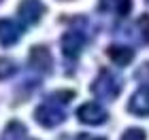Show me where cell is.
Here are the masks:
<instances>
[{"label": "cell", "instance_id": "8992f818", "mask_svg": "<svg viewBox=\"0 0 149 140\" xmlns=\"http://www.w3.org/2000/svg\"><path fill=\"white\" fill-rule=\"evenodd\" d=\"M128 110L139 117L149 115V85H143V87H139L132 93L130 102H128Z\"/></svg>", "mask_w": 149, "mask_h": 140}, {"label": "cell", "instance_id": "6da1fadb", "mask_svg": "<svg viewBox=\"0 0 149 140\" xmlns=\"http://www.w3.org/2000/svg\"><path fill=\"white\" fill-rule=\"evenodd\" d=\"M119 89H121L119 79L109 70H102L98 74V79L92 83V93H96V96L102 98V100H115Z\"/></svg>", "mask_w": 149, "mask_h": 140}, {"label": "cell", "instance_id": "ba28073f", "mask_svg": "<svg viewBox=\"0 0 149 140\" xmlns=\"http://www.w3.org/2000/svg\"><path fill=\"white\" fill-rule=\"evenodd\" d=\"M132 9V0H100V11L126 17Z\"/></svg>", "mask_w": 149, "mask_h": 140}, {"label": "cell", "instance_id": "4fadbf2b", "mask_svg": "<svg viewBox=\"0 0 149 140\" xmlns=\"http://www.w3.org/2000/svg\"><path fill=\"white\" fill-rule=\"evenodd\" d=\"M121 140H145V132L141 128H130V130L124 132Z\"/></svg>", "mask_w": 149, "mask_h": 140}, {"label": "cell", "instance_id": "52a82bcc", "mask_svg": "<svg viewBox=\"0 0 149 140\" xmlns=\"http://www.w3.org/2000/svg\"><path fill=\"white\" fill-rule=\"evenodd\" d=\"M19 38H22V26L11 19H0V43L4 47H11Z\"/></svg>", "mask_w": 149, "mask_h": 140}, {"label": "cell", "instance_id": "277c9868", "mask_svg": "<svg viewBox=\"0 0 149 140\" xmlns=\"http://www.w3.org/2000/svg\"><path fill=\"white\" fill-rule=\"evenodd\" d=\"M85 47V36L77 30H70L62 36V51L68 59H77Z\"/></svg>", "mask_w": 149, "mask_h": 140}, {"label": "cell", "instance_id": "7a4b0ae2", "mask_svg": "<svg viewBox=\"0 0 149 140\" xmlns=\"http://www.w3.org/2000/svg\"><path fill=\"white\" fill-rule=\"evenodd\" d=\"M34 119H36V123L43 125V128H56V125H60L66 119V112L62 110V106L45 102L34 110Z\"/></svg>", "mask_w": 149, "mask_h": 140}, {"label": "cell", "instance_id": "7c38bea8", "mask_svg": "<svg viewBox=\"0 0 149 140\" xmlns=\"http://www.w3.org/2000/svg\"><path fill=\"white\" fill-rule=\"evenodd\" d=\"M17 72V64L9 57H0V79H9Z\"/></svg>", "mask_w": 149, "mask_h": 140}, {"label": "cell", "instance_id": "9c48e42d", "mask_svg": "<svg viewBox=\"0 0 149 140\" xmlns=\"http://www.w3.org/2000/svg\"><path fill=\"white\" fill-rule=\"evenodd\" d=\"M30 62H32V66L34 68H38V70H43V72H47L51 68V55H49V51H47V47H34V49L30 51Z\"/></svg>", "mask_w": 149, "mask_h": 140}, {"label": "cell", "instance_id": "30bf717a", "mask_svg": "<svg viewBox=\"0 0 149 140\" xmlns=\"http://www.w3.org/2000/svg\"><path fill=\"white\" fill-rule=\"evenodd\" d=\"M107 53H109V57L119 66H128L132 62V57H134V51L130 47H124V45H113V47H109Z\"/></svg>", "mask_w": 149, "mask_h": 140}, {"label": "cell", "instance_id": "5bb4252c", "mask_svg": "<svg viewBox=\"0 0 149 140\" xmlns=\"http://www.w3.org/2000/svg\"><path fill=\"white\" fill-rule=\"evenodd\" d=\"M77 140H104V138H100V136H92V134H79Z\"/></svg>", "mask_w": 149, "mask_h": 140}, {"label": "cell", "instance_id": "5b68a950", "mask_svg": "<svg viewBox=\"0 0 149 140\" xmlns=\"http://www.w3.org/2000/svg\"><path fill=\"white\" fill-rule=\"evenodd\" d=\"M77 117H79V121H81V123L98 125V123L107 121V110H104L100 104H96V102H85L83 106H79Z\"/></svg>", "mask_w": 149, "mask_h": 140}, {"label": "cell", "instance_id": "3957f363", "mask_svg": "<svg viewBox=\"0 0 149 140\" xmlns=\"http://www.w3.org/2000/svg\"><path fill=\"white\" fill-rule=\"evenodd\" d=\"M19 19H22V23L26 26H34L40 21V17H43L45 13V4L40 2V0H22L19 2Z\"/></svg>", "mask_w": 149, "mask_h": 140}, {"label": "cell", "instance_id": "8fae6325", "mask_svg": "<svg viewBox=\"0 0 149 140\" xmlns=\"http://www.w3.org/2000/svg\"><path fill=\"white\" fill-rule=\"evenodd\" d=\"M0 140H28V132H26L24 123L19 121H9L6 128L2 132V138Z\"/></svg>", "mask_w": 149, "mask_h": 140}]
</instances>
